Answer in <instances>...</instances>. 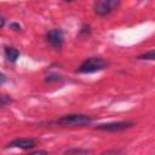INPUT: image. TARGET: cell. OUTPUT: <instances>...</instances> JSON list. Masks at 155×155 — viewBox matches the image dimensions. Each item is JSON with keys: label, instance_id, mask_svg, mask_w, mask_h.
Masks as SVG:
<instances>
[{"label": "cell", "instance_id": "obj_14", "mask_svg": "<svg viewBox=\"0 0 155 155\" xmlns=\"http://www.w3.org/2000/svg\"><path fill=\"white\" fill-rule=\"evenodd\" d=\"M25 155H48V153L44 149H38V150H34V151H30Z\"/></svg>", "mask_w": 155, "mask_h": 155}, {"label": "cell", "instance_id": "obj_11", "mask_svg": "<svg viewBox=\"0 0 155 155\" xmlns=\"http://www.w3.org/2000/svg\"><path fill=\"white\" fill-rule=\"evenodd\" d=\"M101 155H126V154L121 149H109V150L102 153Z\"/></svg>", "mask_w": 155, "mask_h": 155}, {"label": "cell", "instance_id": "obj_7", "mask_svg": "<svg viewBox=\"0 0 155 155\" xmlns=\"http://www.w3.org/2000/svg\"><path fill=\"white\" fill-rule=\"evenodd\" d=\"M4 54H5V58L10 62V63H16L17 59L19 58V51L13 47V46H5L4 47Z\"/></svg>", "mask_w": 155, "mask_h": 155}, {"label": "cell", "instance_id": "obj_3", "mask_svg": "<svg viewBox=\"0 0 155 155\" xmlns=\"http://www.w3.org/2000/svg\"><path fill=\"white\" fill-rule=\"evenodd\" d=\"M134 121L131 120H121V121H110V122H105V124H98L94 128L98 131H103V132H122L126 130H130L134 126Z\"/></svg>", "mask_w": 155, "mask_h": 155}, {"label": "cell", "instance_id": "obj_5", "mask_svg": "<svg viewBox=\"0 0 155 155\" xmlns=\"http://www.w3.org/2000/svg\"><path fill=\"white\" fill-rule=\"evenodd\" d=\"M45 39L50 47L54 50H61L64 44V33L61 28H53L46 33Z\"/></svg>", "mask_w": 155, "mask_h": 155}, {"label": "cell", "instance_id": "obj_13", "mask_svg": "<svg viewBox=\"0 0 155 155\" xmlns=\"http://www.w3.org/2000/svg\"><path fill=\"white\" fill-rule=\"evenodd\" d=\"M10 29L13 30V31H22V27L17 22H11L10 23Z\"/></svg>", "mask_w": 155, "mask_h": 155}, {"label": "cell", "instance_id": "obj_8", "mask_svg": "<svg viewBox=\"0 0 155 155\" xmlns=\"http://www.w3.org/2000/svg\"><path fill=\"white\" fill-rule=\"evenodd\" d=\"M90 154V150L88 149H86V148H78V147H75V148H69V149H67L64 153H63V155H88Z\"/></svg>", "mask_w": 155, "mask_h": 155}, {"label": "cell", "instance_id": "obj_16", "mask_svg": "<svg viewBox=\"0 0 155 155\" xmlns=\"http://www.w3.org/2000/svg\"><path fill=\"white\" fill-rule=\"evenodd\" d=\"M4 25H5V18H4V16L0 15V29L4 28Z\"/></svg>", "mask_w": 155, "mask_h": 155}, {"label": "cell", "instance_id": "obj_6", "mask_svg": "<svg viewBox=\"0 0 155 155\" xmlns=\"http://www.w3.org/2000/svg\"><path fill=\"white\" fill-rule=\"evenodd\" d=\"M35 145H36V140L33 138H27V137L15 138L6 144L7 148H18L22 150H30L35 148Z\"/></svg>", "mask_w": 155, "mask_h": 155}, {"label": "cell", "instance_id": "obj_9", "mask_svg": "<svg viewBox=\"0 0 155 155\" xmlns=\"http://www.w3.org/2000/svg\"><path fill=\"white\" fill-rule=\"evenodd\" d=\"M11 103H13V98L8 94H4V93H0V110L8 107Z\"/></svg>", "mask_w": 155, "mask_h": 155}, {"label": "cell", "instance_id": "obj_1", "mask_svg": "<svg viewBox=\"0 0 155 155\" xmlns=\"http://www.w3.org/2000/svg\"><path fill=\"white\" fill-rule=\"evenodd\" d=\"M93 119L90 115L86 114H65L58 117L54 124L63 126V127H82V126H90L92 124Z\"/></svg>", "mask_w": 155, "mask_h": 155}, {"label": "cell", "instance_id": "obj_2", "mask_svg": "<svg viewBox=\"0 0 155 155\" xmlns=\"http://www.w3.org/2000/svg\"><path fill=\"white\" fill-rule=\"evenodd\" d=\"M109 62L103 57H88L80 63L76 71L80 74H92L107 69Z\"/></svg>", "mask_w": 155, "mask_h": 155}, {"label": "cell", "instance_id": "obj_4", "mask_svg": "<svg viewBox=\"0 0 155 155\" xmlns=\"http://www.w3.org/2000/svg\"><path fill=\"white\" fill-rule=\"evenodd\" d=\"M120 6L119 0H98L94 1L92 5L93 12L99 17H105L115 11Z\"/></svg>", "mask_w": 155, "mask_h": 155}, {"label": "cell", "instance_id": "obj_15", "mask_svg": "<svg viewBox=\"0 0 155 155\" xmlns=\"http://www.w3.org/2000/svg\"><path fill=\"white\" fill-rule=\"evenodd\" d=\"M6 81H7V76H6L2 71H0V86H1V85H4Z\"/></svg>", "mask_w": 155, "mask_h": 155}, {"label": "cell", "instance_id": "obj_12", "mask_svg": "<svg viewBox=\"0 0 155 155\" xmlns=\"http://www.w3.org/2000/svg\"><path fill=\"white\" fill-rule=\"evenodd\" d=\"M59 80H62V76L58 75V74H50V75L46 76V81H48V82H52V81H59Z\"/></svg>", "mask_w": 155, "mask_h": 155}, {"label": "cell", "instance_id": "obj_10", "mask_svg": "<svg viewBox=\"0 0 155 155\" xmlns=\"http://www.w3.org/2000/svg\"><path fill=\"white\" fill-rule=\"evenodd\" d=\"M154 58H155L154 50H150L148 52H144V53H142V54H139L137 57V59H139V61H154Z\"/></svg>", "mask_w": 155, "mask_h": 155}]
</instances>
